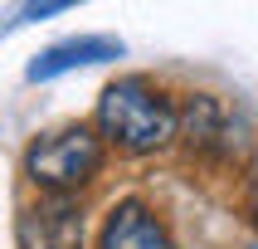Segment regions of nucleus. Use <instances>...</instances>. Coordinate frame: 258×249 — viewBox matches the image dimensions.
Wrapping results in <instances>:
<instances>
[{
    "instance_id": "obj_1",
    "label": "nucleus",
    "mask_w": 258,
    "mask_h": 249,
    "mask_svg": "<svg viewBox=\"0 0 258 249\" xmlns=\"http://www.w3.org/2000/svg\"><path fill=\"white\" fill-rule=\"evenodd\" d=\"M98 137L127 157H146L180 137V113L146 73H122L98 98Z\"/></svg>"
},
{
    "instance_id": "obj_2",
    "label": "nucleus",
    "mask_w": 258,
    "mask_h": 249,
    "mask_svg": "<svg viewBox=\"0 0 258 249\" xmlns=\"http://www.w3.org/2000/svg\"><path fill=\"white\" fill-rule=\"evenodd\" d=\"M98 166H102V137L88 122L44 132L25 152V176L44 195H73L78 186H88L98 176Z\"/></svg>"
},
{
    "instance_id": "obj_3",
    "label": "nucleus",
    "mask_w": 258,
    "mask_h": 249,
    "mask_svg": "<svg viewBox=\"0 0 258 249\" xmlns=\"http://www.w3.org/2000/svg\"><path fill=\"white\" fill-rule=\"evenodd\" d=\"M25 249H83V210L73 195H39L20 215Z\"/></svg>"
},
{
    "instance_id": "obj_4",
    "label": "nucleus",
    "mask_w": 258,
    "mask_h": 249,
    "mask_svg": "<svg viewBox=\"0 0 258 249\" xmlns=\"http://www.w3.org/2000/svg\"><path fill=\"white\" fill-rule=\"evenodd\" d=\"M98 249H171V230L146 201H117L102 225Z\"/></svg>"
},
{
    "instance_id": "obj_5",
    "label": "nucleus",
    "mask_w": 258,
    "mask_h": 249,
    "mask_svg": "<svg viewBox=\"0 0 258 249\" xmlns=\"http://www.w3.org/2000/svg\"><path fill=\"white\" fill-rule=\"evenodd\" d=\"M122 54V44L107 39V34H88V39H63L54 44V49H44L34 64L25 69L29 83H44V78H58V73H69V69H83V64H107V59Z\"/></svg>"
},
{
    "instance_id": "obj_6",
    "label": "nucleus",
    "mask_w": 258,
    "mask_h": 249,
    "mask_svg": "<svg viewBox=\"0 0 258 249\" xmlns=\"http://www.w3.org/2000/svg\"><path fill=\"white\" fill-rule=\"evenodd\" d=\"M180 132H185V142L195 152H210V157H224L229 152V132H234V117L224 113V103L215 93H195L185 103V113H180Z\"/></svg>"
},
{
    "instance_id": "obj_7",
    "label": "nucleus",
    "mask_w": 258,
    "mask_h": 249,
    "mask_svg": "<svg viewBox=\"0 0 258 249\" xmlns=\"http://www.w3.org/2000/svg\"><path fill=\"white\" fill-rule=\"evenodd\" d=\"M244 210H248V220L258 225V171L244 181Z\"/></svg>"
}]
</instances>
